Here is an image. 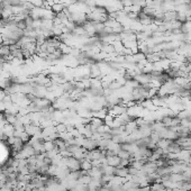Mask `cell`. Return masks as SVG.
<instances>
[{"label":"cell","instance_id":"cell-5","mask_svg":"<svg viewBox=\"0 0 191 191\" xmlns=\"http://www.w3.org/2000/svg\"><path fill=\"white\" fill-rule=\"evenodd\" d=\"M119 162H120V161H119L118 157H109V158H108V163L113 165V166H117V165L119 164Z\"/></svg>","mask_w":191,"mask_h":191},{"label":"cell","instance_id":"cell-2","mask_svg":"<svg viewBox=\"0 0 191 191\" xmlns=\"http://www.w3.org/2000/svg\"><path fill=\"white\" fill-rule=\"evenodd\" d=\"M68 5H65V3H62V2H55V3H53L51 9H52L53 11H54V14H60L62 12L64 8L66 7Z\"/></svg>","mask_w":191,"mask_h":191},{"label":"cell","instance_id":"cell-1","mask_svg":"<svg viewBox=\"0 0 191 191\" xmlns=\"http://www.w3.org/2000/svg\"><path fill=\"white\" fill-rule=\"evenodd\" d=\"M11 54V50H10V46L9 45H3V44H0V56L5 57V60L10 56Z\"/></svg>","mask_w":191,"mask_h":191},{"label":"cell","instance_id":"cell-3","mask_svg":"<svg viewBox=\"0 0 191 191\" xmlns=\"http://www.w3.org/2000/svg\"><path fill=\"white\" fill-rule=\"evenodd\" d=\"M55 129H56V133H59V134H64L68 131V126L63 122H60L55 126Z\"/></svg>","mask_w":191,"mask_h":191},{"label":"cell","instance_id":"cell-4","mask_svg":"<svg viewBox=\"0 0 191 191\" xmlns=\"http://www.w3.org/2000/svg\"><path fill=\"white\" fill-rule=\"evenodd\" d=\"M81 167L83 170H87V171H90L92 169V163L90 160H84L82 163H81Z\"/></svg>","mask_w":191,"mask_h":191},{"label":"cell","instance_id":"cell-6","mask_svg":"<svg viewBox=\"0 0 191 191\" xmlns=\"http://www.w3.org/2000/svg\"><path fill=\"white\" fill-rule=\"evenodd\" d=\"M7 109V104H5L3 100H0V113H5Z\"/></svg>","mask_w":191,"mask_h":191},{"label":"cell","instance_id":"cell-7","mask_svg":"<svg viewBox=\"0 0 191 191\" xmlns=\"http://www.w3.org/2000/svg\"><path fill=\"white\" fill-rule=\"evenodd\" d=\"M17 28L18 29H21V30H25V29H26L25 20H24V21H20V23H17Z\"/></svg>","mask_w":191,"mask_h":191}]
</instances>
